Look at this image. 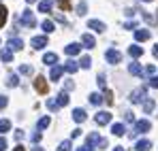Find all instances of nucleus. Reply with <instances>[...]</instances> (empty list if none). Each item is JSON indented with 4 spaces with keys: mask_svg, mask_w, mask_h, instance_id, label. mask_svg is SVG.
I'll return each instance as SVG.
<instances>
[{
    "mask_svg": "<svg viewBox=\"0 0 158 151\" xmlns=\"http://www.w3.org/2000/svg\"><path fill=\"white\" fill-rule=\"evenodd\" d=\"M145 100H148V87H145V85L132 89V94H131V102L132 104H141V102H145Z\"/></svg>",
    "mask_w": 158,
    "mask_h": 151,
    "instance_id": "nucleus-1",
    "label": "nucleus"
},
{
    "mask_svg": "<svg viewBox=\"0 0 158 151\" xmlns=\"http://www.w3.org/2000/svg\"><path fill=\"white\" fill-rule=\"evenodd\" d=\"M19 24L24 26V28H34V26H36V19H34V13H32L30 9H26V11L22 13V17H19Z\"/></svg>",
    "mask_w": 158,
    "mask_h": 151,
    "instance_id": "nucleus-2",
    "label": "nucleus"
},
{
    "mask_svg": "<svg viewBox=\"0 0 158 151\" xmlns=\"http://www.w3.org/2000/svg\"><path fill=\"white\" fill-rule=\"evenodd\" d=\"M150 128H152V124H150L148 119H139V121H135V130L131 132V136H137V134H145V132H150Z\"/></svg>",
    "mask_w": 158,
    "mask_h": 151,
    "instance_id": "nucleus-3",
    "label": "nucleus"
},
{
    "mask_svg": "<svg viewBox=\"0 0 158 151\" xmlns=\"http://www.w3.org/2000/svg\"><path fill=\"white\" fill-rule=\"evenodd\" d=\"M105 60L109 62V64H120L122 62V53L118 49H107L105 51Z\"/></svg>",
    "mask_w": 158,
    "mask_h": 151,
    "instance_id": "nucleus-4",
    "label": "nucleus"
},
{
    "mask_svg": "<svg viewBox=\"0 0 158 151\" xmlns=\"http://www.w3.org/2000/svg\"><path fill=\"white\" fill-rule=\"evenodd\" d=\"M34 89L39 92V94H47V81H45V77H36L34 79Z\"/></svg>",
    "mask_w": 158,
    "mask_h": 151,
    "instance_id": "nucleus-5",
    "label": "nucleus"
},
{
    "mask_svg": "<svg viewBox=\"0 0 158 151\" xmlns=\"http://www.w3.org/2000/svg\"><path fill=\"white\" fill-rule=\"evenodd\" d=\"M9 49L11 51H22L24 49V41L17 38V36H11V38H9Z\"/></svg>",
    "mask_w": 158,
    "mask_h": 151,
    "instance_id": "nucleus-6",
    "label": "nucleus"
},
{
    "mask_svg": "<svg viewBox=\"0 0 158 151\" xmlns=\"http://www.w3.org/2000/svg\"><path fill=\"white\" fill-rule=\"evenodd\" d=\"M98 143H101V136H98V132H90V134H88V138H85V145L94 149V147H98Z\"/></svg>",
    "mask_w": 158,
    "mask_h": 151,
    "instance_id": "nucleus-7",
    "label": "nucleus"
},
{
    "mask_svg": "<svg viewBox=\"0 0 158 151\" xmlns=\"http://www.w3.org/2000/svg\"><path fill=\"white\" fill-rule=\"evenodd\" d=\"M96 124L98 126H107L109 121H111V113H107V111H101V113H96Z\"/></svg>",
    "mask_w": 158,
    "mask_h": 151,
    "instance_id": "nucleus-8",
    "label": "nucleus"
},
{
    "mask_svg": "<svg viewBox=\"0 0 158 151\" xmlns=\"http://www.w3.org/2000/svg\"><path fill=\"white\" fill-rule=\"evenodd\" d=\"M88 28H90V30H94V32H105L107 26L103 24L101 19H90V22H88Z\"/></svg>",
    "mask_w": 158,
    "mask_h": 151,
    "instance_id": "nucleus-9",
    "label": "nucleus"
},
{
    "mask_svg": "<svg viewBox=\"0 0 158 151\" xmlns=\"http://www.w3.org/2000/svg\"><path fill=\"white\" fill-rule=\"evenodd\" d=\"M62 73H64V66L56 64V66H52V73H49V79H52V81H60V77H62Z\"/></svg>",
    "mask_w": 158,
    "mask_h": 151,
    "instance_id": "nucleus-10",
    "label": "nucleus"
},
{
    "mask_svg": "<svg viewBox=\"0 0 158 151\" xmlns=\"http://www.w3.org/2000/svg\"><path fill=\"white\" fill-rule=\"evenodd\" d=\"M128 73H131V75H135V77H143V66H141L139 62H131Z\"/></svg>",
    "mask_w": 158,
    "mask_h": 151,
    "instance_id": "nucleus-11",
    "label": "nucleus"
},
{
    "mask_svg": "<svg viewBox=\"0 0 158 151\" xmlns=\"http://www.w3.org/2000/svg\"><path fill=\"white\" fill-rule=\"evenodd\" d=\"M43 64H47V66H56V64H58V53H52V51L45 53V55H43Z\"/></svg>",
    "mask_w": 158,
    "mask_h": 151,
    "instance_id": "nucleus-12",
    "label": "nucleus"
},
{
    "mask_svg": "<svg viewBox=\"0 0 158 151\" xmlns=\"http://www.w3.org/2000/svg\"><path fill=\"white\" fill-rule=\"evenodd\" d=\"M135 149H137V151H150V149H152V143H150L148 138H141V141L135 143Z\"/></svg>",
    "mask_w": 158,
    "mask_h": 151,
    "instance_id": "nucleus-13",
    "label": "nucleus"
},
{
    "mask_svg": "<svg viewBox=\"0 0 158 151\" xmlns=\"http://www.w3.org/2000/svg\"><path fill=\"white\" fill-rule=\"evenodd\" d=\"M135 38H137L139 43L148 41V38H150V30H145V28H141V30H135Z\"/></svg>",
    "mask_w": 158,
    "mask_h": 151,
    "instance_id": "nucleus-14",
    "label": "nucleus"
},
{
    "mask_svg": "<svg viewBox=\"0 0 158 151\" xmlns=\"http://www.w3.org/2000/svg\"><path fill=\"white\" fill-rule=\"evenodd\" d=\"M81 41H83V47H88V49L96 47V38H94L90 32H88V34H83V38H81Z\"/></svg>",
    "mask_w": 158,
    "mask_h": 151,
    "instance_id": "nucleus-15",
    "label": "nucleus"
},
{
    "mask_svg": "<svg viewBox=\"0 0 158 151\" xmlns=\"http://www.w3.org/2000/svg\"><path fill=\"white\" fill-rule=\"evenodd\" d=\"M45 45H47V36H34L32 38V47L34 49H43Z\"/></svg>",
    "mask_w": 158,
    "mask_h": 151,
    "instance_id": "nucleus-16",
    "label": "nucleus"
},
{
    "mask_svg": "<svg viewBox=\"0 0 158 151\" xmlns=\"http://www.w3.org/2000/svg\"><path fill=\"white\" fill-rule=\"evenodd\" d=\"M73 119H75L77 124H83V121L88 119V115H85L83 109H75V111H73Z\"/></svg>",
    "mask_w": 158,
    "mask_h": 151,
    "instance_id": "nucleus-17",
    "label": "nucleus"
},
{
    "mask_svg": "<svg viewBox=\"0 0 158 151\" xmlns=\"http://www.w3.org/2000/svg\"><path fill=\"white\" fill-rule=\"evenodd\" d=\"M64 70H66V73H71V75H75V73L79 70V62H75V60H69V62L64 64Z\"/></svg>",
    "mask_w": 158,
    "mask_h": 151,
    "instance_id": "nucleus-18",
    "label": "nucleus"
},
{
    "mask_svg": "<svg viewBox=\"0 0 158 151\" xmlns=\"http://www.w3.org/2000/svg\"><path fill=\"white\" fill-rule=\"evenodd\" d=\"M81 47H83V45L71 43V45H66V47H64V51H66V55H77L79 51H81Z\"/></svg>",
    "mask_w": 158,
    "mask_h": 151,
    "instance_id": "nucleus-19",
    "label": "nucleus"
},
{
    "mask_svg": "<svg viewBox=\"0 0 158 151\" xmlns=\"http://www.w3.org/2000/svg\"><path fill=\"white\" fill-rule=\"evenodd\" d=\"M88 100H90V104H94V106H98V104L103 102V96H101L98 92H92V94L88 96Z\"/></svg>",
    "mask_w": 158,
    "mask_h": 151,
    "instance_id": "nucleus-20",
    "label": "nucleus"
},
{
    "mask_svg": "<svg viewBox=\"0 0 158 151\" xmlns=\"http://www.w3.org/2000/svg\"><path fill=\"white\" fill-rule=\"evenodd\" d=\"M0 60H2V62H11V60H13V51L9 49V47H4V49L0 51Z\"/></svg>",
    "mask_w": 158,
    "mask_h": 151,
    "instance_id": "nucleus-21",
    "label": "nucleus"
},
{
    "mask_svg": "<svg viewBox=\"0 0 158 151\" xmlns=\"http://www.w3.org/2000/svg\"><path fill=\"white\" fill-rule=\"evenodd\" d=\"M128 55H131V58H141V55H143V47H139V45H132L131 49H128Z\"/></svg>",
    "mask_w": 158,
    "mask_h": 151,
    "instance_id": "nucleus-22",
    "label": "nucleus"
},
{
    "mask_svg": "<svg viewBox=\"0 0 158 151\" xmlns=\"http://www.w3.org/2000/svg\"><path fill=\"white\" fill-rule=\"evenodd\" d=\"M39 11L41 13H49L52 11V0H41L39 2Z\"/></svg>",
    "mask_w": 158,
    "mask_h": 151,
    "instance_id": "nucleus-23",
    "label": "nucleus"
},
{
    "mask_svg": "<svg viewBox=\"0 0 158 151\" xmlns=\"http://www.w3.org/2000/svg\"><path fill=\"white\" fill-rule=\"evenodd\" d=\"M56 102H58V106H66V104H69V94H66V92L58 94V98H56Z\"/></svg>",
    "mask_w": 158,
    "mask_h": 151,
    "instance_id": "nucleus-24",
    "label": "nucleus"
},
{
    "mask_svg": "<svg viewBox=\"0 0 158 151\" xmlns=\"http://www.w3.org/2000/svg\"><path fill=\"white\" fill-rule=\"evenodd\" d=\"M124 130H126L124 124H113V126H111V132H113L115 136H124Z\"/></svg>",
    "mask_w": 158,
    "mask_h": 151,
    "instance_id": "nucleus-25",
    "label": "nucleus"
},
{
    "mask_svg": "<svg viewBox=\"0 0 158 151\" xmlns=\"http://www.w3.org/2000/svg\"><path fill=\"white\" fill-rule=\"evenodd\" d=\"M41 28H43V32H47V34L56 30V26H53V22H52V19H45V22L41 24Z\"/></svg>",
    "mask_w": 158,
    "mask_h": 151,
    "instance_id": "nucleus-26",
    "label": "nucleus"
},
{
    "mask_svg": "<svg viewBox=\"0 0 158 151\" xmlns=\"http://www.w3.org/2000/svg\"><path fill=\"white\" fill-rule=\"evenodd\" d=\"M90 66H92V58L90 55H83L79 60V68H90Z\"/></svg>",
    "mask_w": 158,
    "mask_h": 151,
    "instance_id": "nucleus-27",
    "label": "nucleus"
},
{
    "mask_svg": "<svg viewBox=\"0 0 158 151\" xmlns=\"http://www.w3.org/2000/svg\"><path fill=\"white\" fill-rule=\"evenodd\" d=\"M154 104H156V102L152 100V98H148V100L143 102V113H152V111H154Z\"/></svg>",
    "mask_w": 158,
    "mask_h": 151,
    "instance_id": "nucleus-28",
    "label": "nucleus"
},
{
    "mask_svg": "<svg viewBox=\"0 0 158 151\" xmlns=\"http://www.w3.org/2000/svg\"><path fill=\"white\" fill-rule=\"evenodd\" d=\"M49 124H52V119H49L47 115H45V117H41V119H39V126H36V128H39V132H41V130H45Z\"/></svg>",
    "mask_w": 158,
    "mask_h": 151,
    "instance_id": "nucleus-29",
    "label": "nucleus"
},
{
    "mask_svg": "<svg viewBox=\"0 0 158 151\" xmlns=\"http://www.w3.org/2000/svg\"><path fill=\"white\" fill-rule=\"evenodd\" d=\"M11 130V121L9 119H0V134H6Z\"/></svg>",
    "mask_w": 158,
    "mask_h": 151,
    "instance_id": "nucleus-30",
    "label": "nucleus"
},
{
    "mask_svg": "<svg viewBox=\"0 0 158 151\" xmlns=\"http://www.w3.org/2000/svg\"><path fill=\"white\" fill-rule=\"evenodd\" d=\"M6 17H9V13H6V6H4V4H0V28L4 26Z\"/></svg>",
    "mask_w": 158,
    "mask_h": 151,
    "instance_id": "nucleus-31",
    "label": "nucleus"
},
{
    "mask_svg": "<svg viewBox=\"0 0 158 151\" xmlns=\"http://www.w3.org/2000/svg\"><path fill=\"white\" fill-rule=\"evenodd\" d=\"M6 85H9V87H17V85H19V79H17V75H9V79H6Z\"/></svg>",
    "mask_w": 158,
    "mask_h": 151,
    "instance_id": "nucleus-32",
    "label": "nucleus"
},
{
    "mask_svg": "<svg viewBox=\"0 0 158 151\" xmlns=\"http://www.w3.org/2000/svg\"><path fill=\"white\" fill-rule=\"evenodd\" d=\"M88 13V2H79L77 4V15H85Z\"/></svg>",
    "mask_w": 158,
    "mask_h": 151,
    "instance_id": "nucleus-33",
    "label": "nucleus"
},
{
    "mask_svg": "<svg viewBox=\"0 0 158 151\" xmlns=\"http://www.w3.org/2000/svg\"><path fill=\"white\" fill-rule=\"evenodd\" d=\"M19 73H22V75H32L34 70H32V66H30V64H24V66H19Z\"/></svg>",
    "mask_w": 158,
    "mask_h": 151,
    "instance_id": "nucleus-34",
    "label": "nucleus"
},
{
    "mask_svg": "<svg viewBox=\"0 0 158 151\" xmlns=\"http://www.w3.org/2000/svg\"><path fill=\"white\" fill-rule=\"evenodd\" d=\"M96 83H98V87H101V89H107V81H105V75H98V77H96Z\"/></svg>",
    "mask_w": 158,
    "mask_h": 151,
    "instance_id": "nucleus-35",
    "label": "nucleus"
},
{
    "mask_svg": "<svg viewBox=\"0 0 158 151\" xmlns=\"http://www.w3.org/2000/svg\"><path fill=\"white\" fill-rule=\"evenodd\" d=\"M58 6H60L62 11H71V2H69V0H58Z\"/></svg>",
    "mask_w": 158,
    "mask_h": 151,
    "instance_id": "nucleus-36",
    "label": "nucleus"
},
{
    "mask_svg": "<svg viewBox=\"0 0 158 151\" xmlns=\"http://www.w3.org/2000/svg\"><path fill=\"white\" fill-rule=\"evenodd\" d=\"M143 75H148L150 79L156 75V66H148V68H143Z\"/></svg>",
    "mask_w": 158,
    "mask_h": 151,
    "instance_id": "nucleus-37",
    "label": "nucleus"
},
{
    "mask_svg": "<svg viewBox=\"0 0 158 151\" xmlns=\"http://www.w3.org/2000/svg\"><path fill=\"white\" fill-rule=\"evenodd\" d=\"M58 151H71V141H64L58 145Z\"/></svg>",
    "mask_w": 158,
    "mask_h": 151,
    "instance_id": "nucleus-38",
    "label": "nucleus"
},
{
    "mask_svg": "<svg viewBox=\"0 0 158 151\" xmlns=\"http://www.w3.org/2000/svg\"><path fill=\"white\" fill-rule=\"evenodd\" d=\"M47 109H49V111H58L60 106H58V102L53 100V98H49V100H47Z\"/></svg>",
    "mask_w": 158,
    "mask_h": 151,
    "instance_id": "nucleus-39",
    "label": "nucleus"
},
{
    "mask_svg": "<svg viewBox=\"0 0 158 151\" xmlns=\"http://www.w3.org/2000/svg\"><path fill=\"white\" fill-rule=\"evenodd\" d=\"M150 87H154V89H158V77L154 75L152 79H150Z\"/></svg>",
    "mask_w": 158,
    "mask_h": 151,
    "instance_id": "nucleus-40",
    "label": "nucleus"
},
{
    "mask_svg": "<svg viewBox=\"0 0 158 151\" xmlns=\"http://www.w3.org/2000/svg\"><path fill=\"white\" fill-rule=\"evenodd\" d=\"M113 94L109 92V89H105V100H107V104H113V98H111Z\"/></svg>",
    "mask_w": 158,
    "mask_h": 151,
    "instance_id": "nucleus-41",
    "label": "nucleus"
},
{
    "mask_svg": "<svg viewBox=\"0 0 158 151\" xmlns=\"http://www.w3.org/2000/svg\"><path fill=\"white\" fill-rule=\"evenodd\" d=\"M6 104H9V98H6V96H0V111H2Z\"/></svg>",
    "mask_w": 158,
    "mask_h": 151,
    "instance_id": "nucleus-42",
    "label": "nucleus"
},
{
    "mask_svg": "<svg viewBox=\"0 0 158 151\" xmlns=\"http://www.w3.org/2000/svg\"><path fill=\"white\" fill-rule=\"evenodd\" d=\"M124 119H126V121H131V124H132V121H135V115H132L131 111H126V113H124Z\"/></svg>",
    "mask_w": 158,
    "mask_h": 151,
    "instance_id": "nucleus-43",
    "label": "nucleus"
},
{
    "mask_svg": "<svg viewBox=\"0 0 158 151\" xmlns=\"http://www.w3.org/2000/svg\"><path fill=\"white\" fill-rule=\"evenodd\" d=\"M109 147V141L107 138H101V143H98V149H107Z\"/></svg>",
    "mask_w": 158,
    "mask_h": 151,
    "instance_id": "nucleus-44",
    "label": "nucleus"
},
{
    "mask_svg": "<svg viewBox=\"0 0 158 151\" xmlns=\"http://www.w3.org/2000/svg\"><path fill=\"white\" fill-rule=\"evenodd\" d=\"M135 28H137L135 22H126V24H124V30H135Z\"/></svg>",
    "mask_w": 158,
    "mask_h": 151,
    "instance_id": "nucleus-45",
    "label": "nucleus"
},
{
    "mask_svg": "<svg viewBox=\"0 0 158 151\" xmlns=\"http://www.w3.org/2000/svg\"><path fill=\"white\" fill-rule=\"evenodd\" d=\"M39 141H41V132H39V130H36V132H34V134H32V143H39Z\"/></svg>",
    "mask_w": 158,
    "mask_h": 151,
    "instance_id": "nucleus-46",
    "label": "nucleus"
},
{
    "mask_svg": "<svg viewBox=\"0 0 158 151\" xmlns=\"http://www.w3.org/2000/svg\"><path fill=\"white\" fill-rule=\"evenodd\" d=\"M4 149H6V138L0 136V151H4Z\"/></svg>",
    "mask_w": 158,
    "mask_h": 151,
    "instance_id": "nucleus-47",
    "label": "nucleus"
},
{
    "mask_svg": "<svg viewBox=\"0 0 158 151\" xmlns=\"http://www.w3.org/2000/svg\"><path fill=\"white\" fill-rule=\"evenodd\" d=\"M71 136H73V138H77V136H81V130H79V128H77V130H73V132H71Z\"/></svg>",
    "mask_w": 158,
    "mask_h": 151,
    "instance_id": "nucleus-48",
    "label": "nucleus"
},
{
    "mask_svg": "<svg viewBox=\"0 0 158 151\" xmlns=\"http://www.w3.org/2000/svg\"><path fill=\"white\" fill-rule=\"evenodd\" d=\"M15 138H17V141H22V138H24V132H22V130H17V132H15Z\"/></svg>",
    "mask_w": 158,
    "mask_h": 151,
    "instance_id": "nucleus-49",
    "label": "nucleus"
},
{
    "mask_svg": "<svg viewBox=\"0 0 158 151\" xmlns=\"http://www.w3.org/2000/svg\"><path fill=\"white\" fill-rule=\"evenodd\" d=\"M77 151H94V149H92V147H88V145H83V147H79Z\"/></svg>",
    "mask_w": 158,
    "mask_h": 151,
    "instance_id": "nucleus-50",
    "label": "nucleus"
},
{
    "mask_svg": "<svg viewBox=\"0 0 158 151\" xmlns=\"http://www.w3.org/2000/svg\"><path fill=\"white\" fill-rule=\"evenodd\" d=\"M152 53H154V58H158V43L154 45V49H152Z\"/></svg>",
    "mask_w": 158,
    "mask_h": 151,
    "instance_id": "nucleus-51",
    "label": "nucleus"
},
{
    "mask_svg": "<svg viewBox=\"0 0 158 151\" xmlns=\"http://www.w3.org/2000/svg\"><path fill=\"white\" fill-rule=\"evenodd\" d=\"M32 151H45V149H43V147H39V145H36V147H32Z\"/></svg>",
    "mask_w": 158,
    "mask_h": 151,
    "instance_id": "nucleus-52",
    "label": "nucleus"
},
{
    "mask_svg": "<svg viewBox=\"0 0 158 151\" xmlns=\"http://www.w3.org/2000/svg\"><path fill=\"white\" fill-rule=\"evenodd\" d=\"M13 151H26V149H24V147L19 145V147H15V149H13Z\"/></svg>",
    "mask_w": 158,
    "mask_h": 151,
    "instance_id": "nucleus-53",
    "label": "nucleus"
},
{
    "mask_svg": "<svg viewBox=\"0 0 158 151\" xmlns=\"http://www.w3.org/2000/svg\"><path fill=\"white\" fill-rule=\"evenodd\" d=\"M113 151H126V149H124V147H115Z\"/></svg>",
    "mask_w": 158,
    "mask_h": 151,
    "instance_id": "nucleus-54",
    "label": "nucleus"
},
{
    "mask_svg": "<svg viewBox=\"0 0 158 151\" xmlns=\"http://www.w3.org/2000/svg\"><path fill=\"white\" fill-rule=\"evenodd\" d=\"M26 2H36V0H26Z\"/></svg>",
    "mask_w": 158,
    "mask_h": 151,
    "instance_id": "nucleus-55",
    "label": "nucleus"
}]
</instances>
